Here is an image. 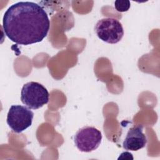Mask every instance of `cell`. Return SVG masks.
Here are the masks:
<instances>
[{"label":"cell","instance_id":"cell-6","mask_svg":"<svg viewBox=\"0 0 160 160\" xmlns=\"http://www.w3.org/2000/svg\"><path fill=\"white\" fill-rule=\"evenodd\" d=\"M143 126H134L129 129L126 137L122 142V147L128 151H137L144 148L147 143V138L143 133Z\"/></svg>","mask_w":160,"mask_h":160},{"label":"cell","instance_id":"cell-2","mask_svg":"<svg viewBox=\"0 0 160 160\" xmlns=\"http://www.w3.org/2000/svg\"><path fill=\"white\" fill-rule=\"evenodd\" d=\"M49 94L41 84L31 81L26 83L21 91V100L28 108L38 109L49 102Z\"/></svg>","mask_w":160,"mask_h":160},{"label":"cell","instance_id":"cell-7","mask_svg":"<svg viewBox=\"0 0 160 160\" xmlns=\"http://www.w3.org/2000/svg\"><path fill=\"white\" fill-rule=\"evenodd\" d=\"M131 3L129 1H120L117 0L114 2V8L118 12H126L130 8Z\"/></svg>","mask_w":160,"mask_h":160},{"label":"cell","instance_id":"cell-4","mask_svg":"<svg viewBox=\"0 0 160 160\" xmlns=\"http://www.w3.org/2000/svg\"><path fill=\"white\" fill-rule=\"evenodd\" d=\"M34 113L24 106L12 105L7 115V124L15 132L20 133L32 124Z\"/></svg>","mask_w":160,"mask_h":160},{"label":"cell","instance_id":"cell-8","mask_svg":"<svg viewBox=\"0 0 160 160\" xmlns=\"http://www.w3.org/2000/svg\"><path fill=\"white\" fill-rule=\"evenodd\" d=\"M118 159H133V157L132 156V154L129 152H124L120 154L119 158H118Z\"/></svg>","mask_w":160,"mask_h":160},{"label":"cell","instance_id":"cell-3","mask_svg":"<svg viewBox=\"0 0 160 160\" xmlns=\"http://www.w3.org/2000/svg\"><path fill=\"white\" fill-rule=\"evenodd\" d=\"M94 30L101 40L109 44L119 42L124 35L121 23L117 19L112 18H104L99 20Z\"/></svg>","mask_w":160,"mask_h":160},{"label":"cell","instance_id":"cell-5","mask_svg":"<svg viewBox=\"0 0 160 160\" xmlns=\"http://www.w3.org/2000/svg\"><path fill=\"white\" fill-rule=\"evenodd\" d=\"M102 134L99 130L92 126H84L74 135V141L76 148L81 152H89L100 145Z\"/></svg>","mask_w":160,"mask_h":160},{"label":"cell","instance_id":"cell-1","mask_svg":"<svg viewBox=\"0 0 160 160\" xmlns=\"http://www.w3.org/2000/svg\"><path fill=\"white\" fill-rule=\"evenodd\" d=\"M5 35L20 45L41 42L50 28V20L44 8L30 1L12 4L6 11L2 19Z\"/></svg>","mask_w":160,"mask_h":160}]
</instances>
